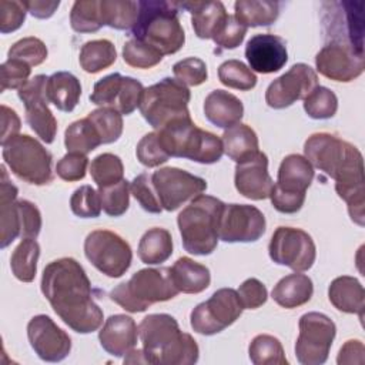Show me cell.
<instances>
[{"mask_svg": "<svg viewBox=\"0 0 365 365\" xmlns=\"http://www.w3.org/2000/svg\"><path fill=\"white\" fill-rule=\"evenodd\" d=\"M41 292L60 319L78 334H90L103 325V311L93 299L91 282L74 258L64 257L46 265Z\"/></svg>", "mask_w": 365, "mask_h": 365, "instance_id": "1", "label": "cell"}, {"mask_svg": "<svg viewBox=\"0 0 365 365\" xmlns=\"http://www.w3.org/2000/svg\"><path fill=\"white\" fill-rule=\"evenodd\" d=\"M305 158L335 180V191L348 205L349 217L364 225L365 177L361 151L331 133H315L304 144Z\"/></svg>", "mask_w": 365, "mask_h": 365, "instance_id": "2", "label": "cell"}, {"mask_svg": "<svg viewBox=\"0 0 365 365\" xmlns=\"http://www.w3.org/2000/svg\"><path fill=\"white\" fill-rule=\"evenodd\" d=\"M138 336L147 364L192 365L198 361L195 339L180 331L178 322L168 314H150L138 325Z\"/></svg>", "mask_w": 365, "mask_h": 365, "instance_id": "3", "label": "cell"}, {"mask_svg": "<svg viewBox=\"0 0 365 365\" xmlns=\"http://www.w3.org/2000/svg\"><path fill=\"white\" fill-rule=\"evenodd\" d=\"M131 36L163 56L177 53L185 43V33L178 19L177 3L163 0L138 1V17Z\"/></svg>", "mask_w": 365, "mask_h": 365, "instance_id": "4", "label": "cell"}, {"mask_svg": "<svg viewBox=\"0 0 365 365\" xmlns=\"http://www.w3.org/2000/svg\"><path fill=\"white\" fill-rule=\"evenodd\" d=\"M224 205L212 195L200 194L178 214L177 224L187 252L210 255L217 248Z\"/></svg>", "mask_w": 365, "mask_h": 365, "instance_id": "5", "label": "cell"}, {"mask_svg": "<svg viewBox=\"0 0 365 365\" xmlns=\"http://www.w3.org/2000/svg\"><path fill=\"white\" fill-rule=\"evenodd\" d=\"M157 135L170 157L188 158L200 164H214L224 154L221 138L198 128L190 115L170 121L157 131Z\"/></svg>", "mask_w": 365, "mask_h": 365, "instance_id": "6", "label": "cell"}, {"mask_svg": "<svg viewBox=\"0 0 365 365\" xmlns=\"http://www.w3.org/2000/svg\"><path fill=\"white\" fill-rule=\"evenodd\" d=\"M180 291L171 278V268H144L133 274L127 282L118 284L110 298L128 312H144L155 302H164L177 297Z\"/></svg>", "mask_w": 365, "mask_h": 365, "instance_id": "7", "label": "cell"}, {"mask_svg": "<svg viewBox=\"0 0 365 365\" xmlns=\"http://www.w3.org/2000/svg\"><path fill=\"white\" fill-rule=\"evenodd\" d=\"M1 147L3 160L16 177L34 185H46L53 181V155L36 138L17 134Z\"/></svg>", "mask_w": 365, "mask_h": 365, "instance_id": "8", "label": "cell"}, {"mask_svg": "<svg viewBox=\"0 0 365 365\" xmlns=\"http://www.w3.org/2000/svg\"><path fill=\"white\" fill-rule=\"evenodd\" d=\"M191 93L185 84L177 78L165 77L158 83L144 88L140 103V113L155 130L175 118L190 115L188 103Z\"/></svg>", "mask_w": 365, "mask_h": 365, "instance_id": "9", "label": "cell"}, {"mask_svg": "<svg viewBox=\"0 0 365 365\" xmlns=\"http://www.w3.org/2000/svg\"><path fill=\"white\" fill-rule=\"evenodd\" d=\"M84 254L101 274L110 278L123 277L133 261L130 244L108 230L91 231L84 240Z\"/></svg>", "mask_w": 365, "mask_h": 365, "instance_id": "10", "label": "cell"}, {"mask_svg": "<svg viewBox=\"0 0 365 365\" xmlns=\"http://www.w3.org/2000/svg\"><path fill=\"white\" fill-rule=\"evenodd\" d=\"M299 334L295 342V355L302 365H321L328 359L336 335L334 321L321 312H307L298 322Z\"/></svg>", "mask_w": 365, "mask_h": 365, "instance_id": "11", "label": "cell"}, {"mask_svg": "<svg viewBox=\"0 0 365 365\" xmlns=\"http://www.w3.org/2000/svg\"><path fill=\"white\" fill-rule=\"evenodd\" d=\"M242 309L238 292L232 288H221L191 311L190 324L197 334L215 335L234 324Z\"/></svg>", "mask_w": 365, "mask_h": 365, "instance_id": "12", "label": "cell"}, {"mask_svg": "<svg viewBox=\"0 0 365 365\" xmlns=\"http://www.w3.org/2000/svg\"><path fill=\"white\" fill-rule=\"evenodd\" d=\"M268 252L275 264L285 265L295 272L309 269L317 257V248L311 235L294 227H278L271 237Z\"/></svg>", "mask_w": 365, "mask_h": 365, "instance_id": "13", "label": "cell"}, {"mask_svg": "<svg viewBox=\"0 0 365 365\" xmlns=\"http://www.w3.org/2000/svg\"><path fill=\"white\" fill-rule=\"evenodd\" d=\"M151 182L161 207L175 211L207 190V181L177 167H164L151 174Z\"/></svg>", "mask_w": 365, "mask_h": 365, "instance_id": "14", "label": "cell"}, {"mask_svg": "<svg viewBox=\"0 0 365 365\" xmlns=\"http://www.w3.org/2000/svg\"><path fill=\"white\" fill-rule=\"evenodd\" d=\"M47 81L44 74L34 76L19 91L17 96L26 108V121L30 128L46 144H51L57 134V120L48 108Z\"/></svg>", "mask_w": 365, "mask_h": 365, "instance_id": "15", "label": "cell"}, {"mask_svg": "<svg viewBox=\"0 0 365 365\" xmlns=\"http://www.w3.org/2000/svg\"><path fill=\"white\" fill-rule=\"evenodd\" d=\"M317 70L327 78L349 83L364 71V50L344 41H328L315 56Z\"/></svg>", "mask_w": 365, "mask_h": 365, "instance_id": "16", "label": "cell"}, {"mask_svg": "<svg viewBox=\"0 0 365 365\" xmlns=\"http://www.w3.org/2000/svg\"><path fill=\"white\" fill-rule=\"evenodd\" d=\"M143 84L120 73L108 74L100 78L90 94V101L100 107H110L117 110L120 114H131L140 107L143 98Z\"/></svg>", "mask_w": 365, "mask_h": 365, "instance_id": "17", "label": "cell"}, {"mask_svg": "<svg viewBox=\"0 0 365 365\" xmlns=\"http://www.w3.org/2000/svg\"><path fill=\"white\" fill-rule=\"evenodd\" d=\"M318 86V76L308 64L297 63L287 73L275 78L265 91V103L275 110L304 100Z\"/></svg>", "mask_w": 365, "mask_h": 365, "instance_id": "18", "label": "cell"}, {"mask_svg": "<svg viewBox=\"0 0 365 365\" xmlns=\"http://www.w3.org/2000/svg\"><path fill=\"white\" fill-rule=\"evenodd\" d=\"M264 214L254 205L225 204L220 220V240L224 242H254L265 232Z\"/></svg>", "mask_w": 365, "mask_h": 365, "instance_id": "19", "label": "cell"}, {"mask_svg": "<svg viewBox=\"0 0 365 365\" xmlns=\"http://www.w3.org/2000/svg\"><path fill=\"white\" fill-rule=\"evenodd\" d=\"M27 338L37 356L46 362H60L71 351V338L47 315L33 317L27 324Z\"/></svg>", "mask_w": 365, "mask_h": 365, "instance_id": "20", "label": "cell"}, {"mask_svg": "<svg viewBox=\"0 0 365 365\" xmlns=\"http://www.w3.org/2000/svg\"><path fill=\"white\" fill-rule=\"evenodd\" d=\"M234 184L237 191L250 200L269 198L274 181L268 173V157L258 151L252 157L237 163Z\"/></svg>", "mask_w": 365, "mask_h": 365, "instance_id": "21", "label": "cell"}, {"mask_svg": "<svg viewBox=\"0 0 365 365\" xmlns=\"http://www.w3.org/2000/svg\"><path fill=\"white\" fill-rule=\"evenodd\" d=\"M245 57L252 71L262 74L275 73L288 61L287 43L275 34H255L245 46Z\"/></svg>", "mask_w": 365, "mask_h": 365, "instance_id": "22", "label": "cell"}, {"mask_svg": "<svg viewBox=\"0 0 365 365\" xmlns=\"http://www.w3.org/2000/svg\"><path fill=\"white\" fill-rule=\"evenodd\" d=\"M100 345L113 356L121 358L135 348L138 328L134 319L124 314H115L106 319L98 332Z\"/></svg>", "mask_w": 365, "mask_h": 365, "instance_id": "23", "label": "cell"}, {"mask_svg": "<svg viewBox=\"0 0 365 365\" xmlns=\"http://www.w3.org/2000/svg\"><path fill=\"white\" fill-rule=\"evenodd\" d=\"M17 187L9 180L6 167L1 165L0 181V247L6 248L21 234L20 214L17 207Z\"/></svg>", "mask_w": 365, "mask_h": 365, "instance_id": "24", "label": "cell"}, {"mask_svg": "<svg viewBox=\"0 0 365 365\" xmlns=\"http://www.w3.org/2000/svg\"><path fill=\"white\" fill-rule=\"evenodd\" d=\"M177 7L191 13V24L194 33L198 38L204 40H212V37L228 17L221 1H181L177 3Z\"/></svg>", "mask_w": 365, "mask_h": 365, "instance_id": "25", "label": "cell"}, {"mask_svg": "<svg viewBox=\"0 0 365 365\" xmlns=\"http://www.w3.org/2000/svg\"><path fill=\"white\" fill-rule=\"evenodd\" d=\"M207 120L220 128H230L238 124L244 115L242 101L225 90H212L204 101Z\"/></svg>", "mask_w": 365, "mask_h": 365, "instance_id": "26", "label": "cell"}, {"mask_svg": "<svg viewBox=\"0 0 365 365\" xmlns=\"http://www.w3.org/2000/svg\"><path fill=\"white\" fill-rule=\"evenodd\" d=\"M314 180V167L311 163L299 154L287 155L278 168L277 187L284 192L305 194L307 188Z\"/></svg>", "mask_w": 365, "mask_h": 365, "instance_id": "27", "label": "cell"}, {"mask_svg": "<svg viewBox=\"0 0 365 365\" xmlns=\"http://www.w3.org/2000/svg\"><path fill=\"white\" fill-rule=\"evenodd\" d=\"M329 302L342 312L358 314L364 317L365 291L361 282L355 277L342 275L335 278L328 288Z\"/></svg>", "mask_w": 365, "mask_h": 365, "instance_id": "28", "label": "cell"}, {"mask_svg": "<svg viewBox=\"0 0 365 365\" xmlns=\"http://www.w3.org/2000/svg\"><path fill=\"white\" fill-rule=\"evenodd\" d=\"M314 294V285L305 274H289L281 278L272 288V299L282 308H297L307 304Z\"/></svg>", "mask_w": 365, "mask_h": 365, "instance_id": "29", "label": "cell"}, {"mask_svg": "<svg viewBox=\"0 0 365 365\" xmlns=\"http://www.w3.org/2000/svg\"><path fill=\"white\" fill-rule=\"evenodd\" d=\"M171 278L175 288L184 294H200L207 289L211 282L210 269L188 257H181L174 262L171 267Z\"/></svg>", "mask_w": 365, "mask_h": 365, "instance_id": "30", "label": "cell"}, {"mask_svg": "<svg viewBox=\"0 0 365 365\" xmlns=\"http://www.w3.org/2000/svg\"><path fill=\"white\" fill-rule=\"evenodd\" d=\"M81 96L80 80L68 71H57L48 77L47 98L60 111L70 113L78 104Z\"/></svg>", "mask_w": 365, "mask_h": 365, "instance_id": "31", "label": "cell"}, {"mask_svg": "<svg viewBox=\"0 0 365 365\" xmlns=\"http://www.w3.org/2000/svg\"><path fill=\"white\" fill-rule=\"evenodd\" d=\"M221 141L224 153L235 163H241L259 151L258 137L255 131L250 125L242 123L227 128L222 134Z\"/></svg>", "mask_w": 365, "mask_h": 365, "instance_id": "32", "label": "cell"}, {"mask_svg": "<svg viewBox=\"0 0 365 365\" xmlns=\"http://www.w3.org/2000/svg\"><path fill=\"white\" fill-rule=\"evenodd\" d=\"M173 254V237L165 228H150L138 242V258L147 265L165 262Z\"/></svg>", "mask_w": 365, "mask_h": 365, "instance_id": "33", "label": "cell"}, {"mask_svg": "<svg viewBox=\"0 0 365 365\" xmlns=\"http://www.w3.org/2000/svg\"><path fill=\"white\" fill-rule=\"evenodd\" d=\"M234 17L247 29L272 24L279 16V3L238 0L234 4Z\"/></svg>", "mask_w": 365, "mask_h": 365, "instance_id": "34", "label": "cell"}, {"mask_svg": "<svg viewBox=\"0 0 365 365\" xmlns=\"http://www.w3.org/2000/svg\"><path fill=\"white\" fill-rule=\"evenodd\" d=\"M117 60L114 44L107 38L87 41L81 46L78 61L86 73H98L106 70Z\"/></svg>", "mask_w": 365, "mask_h": 365, "instance_id": "35", "label": "cell"}, {"mask_svg": "<svg viewBox=\"0 0 365 365\" xmlns=\"http://www.w3.org/2000/svg\"><path fill=\"white\" fill-rule=\"evenodd\" d=\"M40 257V245L34 238H23L14 248L10 258L13 275L21 282H31L37 272V261Z\"/></svg>", "mask_w": 365, "mask_h": 365, "instance_id": "36", "label": "cell"}, {"mask_svg": "<svg viewBox=\"0 0 365 365\" xmlns=\"http://www.w3.org/2000/svg\"><path fill=\"white\" fill-rule=\"evenodd\" d=\"M103 24L115 30H130L138 17V1L100 0Z\"/></svg>", "mask_w": 365, "mask_h": 365, "instance_id": "37", "label": "cell"}, {"mask_svg": "<svg viewBox=\"0 0 365 365\" xmlns=\"http://www.w3.org/2000/svg\"><path fill=\"white\" fill-rule=\"evenodd\" d=\"M101 144L103 143L96 127L87 117L71 123L64 131V145L68 153L87 155Z\"/></svg>", "mask_w": 365, "mask_h": 365, "instance_id": "38", "label": "cell"}, {"mask_svg": "<svg viewBox=\"0 0 365 365\" xmlns=\"http://www.w3.org/2000/svg\"><path fill=\"white\" fill-rule=\"evenodd\" d=\"M248 355L254 365H288L279 339L272 335H257L250 344Z\"/></svg>", "mask_w": 365, "mask_h": 365, "instance_id": "39", "label": "cell"}, {"mask_svg": "<svg viewBox=\"0 0 365 365\" xmlns=\"http://www.w3.org/2000/svg\"><path fill=\"white\" fill-rule=\"evenodd\" d=\"M71 29L77 33H94L104 24L101 19L100 0H77L70 11Z\"/></svg>", "mask_w": 365, "mask_h": 365, "instance_id": "40", "label": "cell"}, {"mask_svg": "<svg viewBox=\"0 0 365 365\" xmlns=\"http://www.w3.org/2000/svg\"><path fill=\"white\" fill-rule=\"evenodd\" d=\"M90 174L97 187L103 188L124 180V165L118 155L103 153L91 161Z\"/></svg>", "mask_w": 365, "mask_h": 365, "instance_id": "41", "label": "cell"}, {"mask_svg": "<svg viewBox=\"0 0 365 365\" xmlns=\"http://www.w3.org/2000/svg\"><path fill=\"white\" fill-rule=\"evenodd\" d=\"M220 81L230 87L241 91H248L255 87L257 76L254 71L240 60H227L218 67Z\"/></svg>", "mask_w": 365, "mask_h": 365, "instance_id": "42", "label": "cell"}, {"mask_svg": "<svg viewBox=\"0 0 365 365\" xmlns=\"http://www.w3.org/2000/svg\"><path fill=\"white\" fill-rule=\"evenodd\" d=\"M87 118L96 127L103 144L114 143L121 137L123 117L117 110L110 107H101L88 113Z\"/></svg>", "mask_w": 365, "mask_h": 365, "instance_id": "43", "label": "cell"}, {"mask_svg": "<svg viewBox=\"0 0 365 365\" xmlns=\"http://www.w3.org/2000/svg\"><path fill=\"white\" fill-rule=\"evenodd\" d=\"M304 110L311 118L327 120L335 115L338 110V98L328 87L317 86L304 98Z\"/></svg>", "mask_w": 365, "mask_h": 365, "instance_id": "44", "label": "cell"}, {"mask_svg": "<svg viewBox=\"0 0 365 365\" xmlns=\"http://www.w3.org/2000/svg\"><path fill=\"white\" fill-rule=\"evenodd\" d=\"M101 208L110 217L123 215L130 205V182L121 180L117 184L98 188Z\"/></svg>", "mask_w": 365, "mask_h": 365, "instance_id": "45", "label": "cell"}, {"mask_svg": "<svg viewBox=\"0 0 365 365\" xmlns=\"http://www.w3.org/2000/svg\"><path fill=\"white\" fill-rule=\"evenodd\" d=\"M123 60L134 68H151L163 60V54L154 47L131 38L123 46Z\"/></svg>", "mask_w": 365, "mask_h": 365, "instance_id": "46", "label": "cell"}, {"mask_svg": "<svg viewBox=\"0 0 365 365\" xmlns=\"http://www.w3.org/2000/svg\"><path fill=\"white\" fill-rule=\"evenodd\" d=\"M47 47L46 44L37 37H24L16 41L7 53L9 58L21 60L30 67L38 66L47 58Z\"/></svg>", "mask_w": 365, "mask_h": 365, "instance_id": "47", "label": "cell"}, {"mask_svg": "<svg viewBox=\"0 0 365 365\" xmlns=\"http://www.w3.org/2000/svg\"><path fill=\"white\" fill-rule=\"evenodd\" d=\"M70 208L80 218H96L101 212V198L91 185H81L70 198Z\"/></svg>", "mask_w": 365, "mask_h": 365, "instance_id": "48", "label": "cell"}, {"mask_svg": "<svg viewBox=\"0 0 365 365\" xmlns=\"http://www.w3.org/2000/svg\"><path fill=\"white\" fill-rule=\"evenodd\" d=\"M130 191L134 195V198L138 201L141 208L151 214L161 212L163 207L158 201V197L154 191L151 175L147 173L138 174L130 184Z\"/></svg>", "mask_w": 365, "mask_h": 365, "instance_id": "49", "label": "cell"}, {"mask_svg": "<svg viewBox=\"0 0 365 365\" xmlns=\"http://www.w3.org/2000/svg\"><path fill=\"white\" fill-rule=\"evenodd\" d=\"M135 155L137 160L148 168L158 167L160 164L167 163L170 158V155L164 151L157 133H148L138 141Z\"/></svg>", "mask_w": 365, "mask_h": 365, "instance_id": "50", "label": "cell"}, {"mask_svg": "<svg viewBox=\"0 0 365 365\" xmlns=\"http://www.w3.org/2000/svg\"><path fill=\"white\" fill-rule=\"evenodd\" d=\"M173 73L185 86H200L208 78L205 63L198 57H187L173 66Z\"/></svg>", "mask_w": 365, "mask_h": 365, "instance_id": "51", "label": "cell"}, {"mask_svg": "<svg viewBox=\"0 0 365 365\" xmlns=\"http://www.w3.org/2000/svg\"><path fill=\"white\" fill-rule=\"evenodd\" d=\"M0 73H1V87H0L1 93L9 88L20 90L29 81L31 67L21 60L7 58V61L1 64Z\"/></svg>", "mask_w": 365, "mask_h": 365, "instance_id": "52", "label": "cell"}, {"mask_svg": "<svg viewBox=\"0 0 365 365\" xmlns=\"http://www.w3.org/2000/svg\"><path fill=\"white\" fill-rule=\"evenodd\" d=\"M247 34V27L242 26L234 16H230L225 19L217 34L212 37L217 47L222 50H231L237 48Z\"/></svg>", "mask_w": 365, "mask_h": 365, "instance_id": "53", "label": "cell"}, {"mask_svg": "<svg viewBox=\"0 0 365 365\" xmlns=\"http://www.w3.org/2000/svg\"><path fill=\"white\" fill-rule=\"evenodd\" d=\"M88 158L86 154L67 153L56 165L57 175L68 182L83 180L86 177Z\"/></svg>", "mask_w": 365, "mask_h": 365, "instance_id": "54", "label": "cell"}, {"mask_svg": "<svg viewBox=\"0 0 365 365\" xmlns=\"http://www.w3.org/2000/svg\"><path fill=\"white\" fill-rule=\"evenodd\" d=\"M27 7L24 1H0V31L7 34L16 31L24 23Z\"/></svg>", "mask_w": 365, "mask_h": 365, "instance_id": "55", "label": "cell"}, {"mask_svg": "<svg viewBox=\"0 0 365 365\" xmlns=\"http://www.w3.org/2000/svg\"><path fill=\"white\" fill-rule=\"evenodd\" d=\"M19 214H20V228H21V238H37L41 230V214L38 208L27 201V200H17Z\"/></svg>", "mask_w": 365, "mask_h": 365, "instance_id": "56", "label": "cell"}, {"mask_svg": "<svg viewBox=\"0 0 365 365\" xmlns=\"http://www.w3.org/2000/svg\"><path fill=\"white\" fill-rule=\"evenodd\" d=\"M238 297L244 309H255L267 302V287L257 278L245 279L238 288Z\"/></svg>", "mask_w": 365, "mask_h": 365, "instance_id": "57", "label": "cell"}, {"mask_svg": "<svg viewBox=\"0 0 365 365\" xmlns=\"http://www.w3.org/2000/svg\"><path fill=\"white\" fill-rule=\"evenodd\" d=\"M305 195L307 194L284 192V191L278 190L277 187H272L269 198L277 211H279L282 214H294L302 208Z\"/></svg>", "mask_w": 365, "mask_h": 365, "instance_id": "58", "label": "cell"}, {"mask_svg": "<svg viewBox=\"0 0 365 365\" xmlns=\"http://www.w3.org/2000/svg\"><path fill=\"white\" fill-rule=\"evenodd\" d=\"M364 354H365L364 344L359 339H349L341 346L336 362L339 365H342V364H362L364 362Z\"/></svg>", "mask_w": 365, "mask_h": 365, "instance_id": "59", "label": "cell"}, {"mask_svg": "<svg viewBox=\"0 0 365 365\" xmlns=\"http://www.w3.org/2000/svg\"><path fill=\"white\" fill-rule=\"evenodd\" d=\"M20 118L14 110L7 106H1V144H4L11 137L17 135L20 131Z\"/></svg>", "mask_w": 365, "mask_h": 365, "instance_id": "60", "label": "cell"}, {"mask_svg": "<svg viewBox=\"0 0 365 365\" xmlns=\"http://www.w3.org/2000/svg\"><path fill=\"white\" fill-rule=\"evenodd\" d=\"M27 11L36 19H48L58 9L60 1H44V0H31L24 1Z\"/></svg>", "mask_w": 365, "mask_h": 365, "instance_id": "61", "label": "cell"}]
</instances>
